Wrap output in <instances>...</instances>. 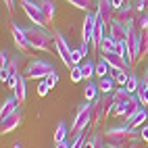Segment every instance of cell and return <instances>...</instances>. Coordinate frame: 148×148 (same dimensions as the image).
<instances>
[{"label":"cell","mask_w":148,"mask_h":148,"mask_svg":"<svg viewBox=\"0 0 148 148\" xmlns=\"http://www.w3.org/2000/svg\"><path fill=\"white\" fill-rule=\"evenodd\" d=\"M84 96H86V100H96L98 96H100V88H98V84H94V82H90L88 79V84H86V88H84Z\"/></svg>","instance_id":"23"},{"label":"cell","mask_w":148,"mask_h":148,"mask_svg":"<svg viewBox=\"0 0 148 148\" xmlns=\"http://www.w3.org/2000/svg\"><path fill=\"white\" fill-rule=\"evenodd\" d=\"M138 96H140V100H142V104H144V106H148V88H146L144 92H140Z\"/></svg>","instance_id":"42"},{"label":"cell","mask_w":148,"mask_h":148,"mask_svg":"<svg viewBox=\"0 0 148 148\" xmlns=\"http://www.w3.org/2000/svg\"><path fill=\"white\" fill-rule=\"evenodd\" d=\"M13 148H23V144H21V142H17V144H15Z\"/></svg>","instance_id":"48"},{"label":"cell","mask_w":148,"mask_h":148,"mask_svg":"<svg viewBox=\"0 0 148 148\" xmlns=\"http://www.w3.org/2000/svg\"><path fill=\"white\" fill-rule=\"evenodd\" d=\"M56 69L50 61H46V58H29L25 69H23V75L27 79H46L50 73H54Z\"/></svg>","instance_id":"3"},{"label":"cell","mask_w":148,"mask_h":148,"mask_svg":"<svg viewBox=\"0 0 148 148\" xmlns=\"http://www.w3.org/2000/svg\"><path fill=\"white\" fill-rule=\"evenodd\" d=\"M46 79H48V84H50V88H54V86L58 84V73H56V71H54V73H50V75L46 77Z\"/></svg>","instance_id":"38"},{"label":"cell","mask_w":148,"mask_h":148,"mask_svg":"<svg viewBox=\"0 0 148 148\" xmlns=\"http://www.w3.org/2000/svg\"><path fill=\"white\" fill-rule=\"evenodd\" d=\"M140 138H142L144 142H148V125H142L140 127Z\"/></svg>","instance_id":"41"},{"label":"cell","mask_w":148,"mask_h":148,"mask_svg":"<svg viewBox=\"0 0 148 148\" xmlns=\"http://www.w3.org/2000/svg\"><path fill=\"white\" fill-rule=\"evenodd\" d=\"M138 84H140V77H138L134 71L130 73V77H127V84H125V88L130 90L132 94H136V90H138Z\"/></svg>","instance_id":"30"},{"label":"cell","mask_w":148,"mask_h":148,"mask_svg":"<svg viewBox=\"0 0 148 148\" xmlns=\"http://www.w3.org/2000/svg\"><path fill=\"white\" fill-rule=\"evenodd\" d=\"M11 34H13L15 46H17L21 52L32 50V46H29V42H27V36H25V29H23L21 25H19L17 21H13V23H11Z\"/></svg>","instance_id":"11"},{"label":"cell","mask_w":148,"mask_h":148,"mask_svg":"<svg viewBox=\"0 0 148 148\" xmlns=\"http://www.w3.org/2000/svg\"><path fill=\"white\" fill-rule=\"evenodd\" d=\"M96 75L98 77H106V75H113V69H111V65H108L104 58L100 56V61L96 63Z\"/></svg>","instance_id":"24"},{"label":"cell","mask_w":148,"mask_h":148,"mask_svg":"<svg viewBox=\"0 0 148 148\" xmlns=\"http://www.w3.org/2000/svg\"><path fill=\"white\" fill-rule=\"evenodd\" d=\"M115 77L113 75H106V77H100L98 82V88H100V94H113L115 92Z\"/></svg>","instance_id":"22"},{"label":"cell","mask_w":148,"mask_h":148,"mask_svg":"<svg viewBox=\"0 0 148 148\" xmlns=\"http://www.w3.org/2000/svg\"><path fill=\"white\" fill-rule=\"evenodd\" d=\"M42 11L46 17V23L48 25L54 23V17H56V2L54 0H42Z\"/></svg>","instance_id":"20"},{"label":"cell","mask_w":148,"mask_h":148,"mask_svg":"<svg viewBox=\"0 0 148 148\" xmlns=\"http://www.w3.org/2000/svg\"><path fill=\"white\" fill-rule=\"evenodd\" d=\"M142 144H144V140L142 138H138V140H134V142H130L125 148H142Z\"/></svg>","instance_id":"39"},{"label":"cell","mask_w":148,"mask_h":148,"mask_svg":"<svg viewBox=\"0 0 148 148\" xmlns=\"http://www.w3.org/2000/svg\"><path fill=\"white\" fill-rule=\"evenodd\" d=\"M84 79V71H82V65H75L73 69H71V82H82Z\"/></svg>","instance_id":"33"},{"label":"cell","mask_w":148,"mask_h":148,"mask_svg":"<svg viewBox=\"0 0 148 148\" xmlns=\"http://www.w3.org/2000/svg\"><path fill=\"white\" fill-rule=\"evenodd\" d=\"M21 8H23V13L27 15V19L34 25L48 27L46 17H44V11H42V2H36V0H21Z\"/></svg>","instance_id":"5"},{"label":"cell","mask_w":148,"mask_h":148,"mask_svg":"<svg viewBox=\"0 0 148 148\" xmlns=\"http://www.w3.org/2000/svg\"><path fill=\"white\" fill-rule=\"evenodd\" d=\"M146 54H148V29H142V32H140V46H138V58H136V63H140Z\"/></svg>","instance_id":"21"},{"label":"cell","mask_w":148,"mask_h":148,"mask_svg":"<svg viewBox=\"0 0 148 148\" xmlns=\"http://www.w3.org/2000/svg\"><path fill=\"white\" fill-rule=\"evenodd\" d=\"M67 2L75 8H79V11H90L92 6V0H67Z\"/></svg>","instance_id":"31"},{"label":"cell","mask_w":148,"mask_h":148,"mask_svg":"<svg viewBox=\"0 0 148 148\" xmlns=\"http://www.w3.org/2000/svg\"><path fill=\"white\" fill-rule=\"evenodd\" d=\"M134 6H136L138 13H148V0H138Z\"/></svg>","instance_id":"37"},{"label":"cell","mask_w":148,"mask_h":148,"mask_svg":"<svg viewBox=\"0 0 148 148\" xmlns=\"http://www.w3.org/2000/svg\"><path fill=\"white\" fill-rule=\"evenodd\" d=\"M92 127V102L86 100L84 104H79L75 113V119L71 123V134H79V132H88Z\"/></svg>","instance_id":"4"},{"label":"cell","mask_w":148,"mask_h":148,"mask_svg":"<svg viewBox=\"0 0 148 148\" xmlns=\"http://www.w3.org/2000/svg\"><path fill=\"white\" fill-rule=\"evenodd\" d=\"M130 73H132V69H119V71H113V77H115L117 86H125V84H127V77H130Z\"/></svg>","instance_id":"27"},{"label":"cell","mask_w":148,"mask_h":148,"mask_svg":"<svg viewBox=\"0 0 148 148\" xmlns=\"http://www.w3.org/2000/svg\"><path fill=\"white\" fill-rule=\"evenodd\" d=\"M79 50L84 52V56L88 58V54H90V44H88V42H82V46H79Z\"/></svg>","instance_id":"43"},{"label":"cell","mask_w":148,"mask_h":148,"mask_svg":"<svg viewBox=\"0 0 148 148\" xmlns=\"http://www.w3.org/2000/svg\"><path fill=\"white\" fill-rule=\"evenodd\" d=\"M54 50H56V54L61 56V61H63V65L71 71V69L75 67L73 65V61H71V52H73V48L69 46V42H67V38L61 34V32H54Z\"/></svg>","instance_id":"7"},{"label":"cell","mask_w":148,"mask_h":148,"mask_svg":"<svg viewBox=\"0 0 148 148\" xmlns=\"http://www.w3.org/2000/svg\"><path fill=\"white\" fill-rule=\"evenodd\" d=\"M115 13H117V8H115V4H113V0H96V15L104 21L106 27L113 23Z\"/></svg>","instance_id":"10"},{"label":"cell","mask_w":148,"mask_h":148,"mask_svg":"<svg viewBox=\"0 0 148 148\" xmlns=\"http://www.w3.org/2000/svg\"><path fill=\"white\" fill-rule=\"evenodd\" d=\"M100 56L111 65L113 71H119V69H132V63L127 61V58H123L117 50H113V52H100Z\"/></svg>","instance_id":"12"},{"label":"cell","mask_w":148,"mask_h":148,"mask_svg":"<svg viewBox=\"0 0 148 148\" xmlns=\"http://www.w3.org/2000/svg\"><path fill=\"white\" fill-rule=\"evenodd\" d=\"M146 119H148V111H146L144 106H140V108H138V111H136L134 115H130V117H127V119H125V123L130 125V127H134V130H138L140 125H144V123H146Z\"/></svg>","instance_id":"17"},{"label":"cell","mask_w":148,"mask_h":148,"mask_svg":"<svg viewBox=\"0 0 148 148\" xmlns=\"http://www.w3.org/2000/svg\"><path fill=\"white\" fill-rule=\"evenodd\" d=\"M82 148H96V142H94V138H90V140H84V144H82Z\"/></svg>","instance_id":"40"},{"label":"cell","mask_w":148,"mask_h":148,"mask_svg":"<svg viewBox=\"0 0 148 148\" xmlns=\"http://www.w3.org/2000/svg\"><path fill=\"white\" fill-rule=\"evenodd\" d=\"M104 21L96 15V27H94V38H92V48H100V42L104 38Z\"/></svg>","instance_id":"19"},{"label":"cell","mask_w":148,"mask_h":148,"mask_svg":"<svg viewBox=\"0 0 148 148\" xmlns=\"http://www.w3.org/2000/svg\"><path fill=\"white\" fill-rule=\"evenodd\" d=\"M146 71H148V69H146Z\"/></svg>","instance_id":"51"},{"label":"cell","mask_w":148,"mask_h":148,"mask_svg":"<svg viewBox=\"0 0 148 148\" xmlns=\"http://www.w3.org/2000/svg\"><path fill=\"white\" fill-rule=\"evenodd\" d=\"M82 71H84V79H92L96 75V63L88 58L86 63H82Z\"/></svg>","instance_id":"26"},{"label":"cell","mask_w":148,"mask_h":148,"mask_svg":"<svg viewBox=\"0 0 148 148\" xmlns=\"http://www.w3.org/2000/svg\"><path fill=\"white\" fill-rule=\"evenodd\" d=\"M125 44H127V50H130V63L136 65V58H138V46H140V29L136 27V23L130 25V29H127Z\"/></svg>","instance_id":"9"},{"label":"cell","mask_w":148,"mask_h":148,"mask_svg":"<svg viewBox=\"0 0 148 148\" xmlns=\"http://www.w3.org/2000/svg\"><path fill=\"white\" fill-rule=\"evenodd\" d=\"M136 27L140 29H148V13H140V17L136 19Z\"/></svg>","instance_id":"32"},{"label":"cell","mask_w":148,"mask_h":148,"mask_svg":"<svg viewBox=\"0 0 148 148\" xmlns=\"http://www.w3.org/2000/svg\"><path fill=\"white\" fill-rule=\"evenodd\" d=\"M8 63H11V54H8V50L2 48V50H0V65H2V67H0V69H6Z\"/></svg>","instance_id":"35"},{"label":"cell","mask_w":148,"mask_h":148,"mask_svg":"<svg viewBox=\"0 0 148 148\" xmlns=\"http://www.w3.org/2000/svg\"><path fill=\"white\" fill-rule=\"evenodd\" d=\"M25 29V36H27V42L32 46V50L38 52H50L54 48V34H50L46 27L40 25H27Z\"/></svg>","instance_id":"1"},{"label":"cell","mask_w":148,"mask_h":148,"mask_svg":"<svg viewBox=\"0 0 148 148\" xmlns=\"http://www.w3.org/2000/svg\"><path fill=\"white\" fill-rule=\"evenodd\" d=\"M104 148H117V146H108V144H104Z\"/></svg>","instance_id":"49"},{"label":"cell","mask_w":148,"mask_h":148,"mask_svg":"<svg viewBox=\"0 0 148 148\" xmlns=\"http://www.w3.org/2000/svg\"><path fill=\"white\" fill-rule=\"evenodd\" d=\"M2 2L6 4V8H8V11H15V0H2Z\"/></svg>","instance_id":"45"},{"label":"cell","mask_w":148,"mask_h":148,"mask_svg":"<svg viewBox=\"0 0 148 148\" xmlns=\"http://www.w3.org/2000/svg\"><path fill=\"white\" fill-rule=\"evenodd\" d=\"M67 136H69L67 125H65V123H58L56 130H54V142H63V140H67Z\"/></svg>","instance_id":"29"},{"label":"cell","mask_w":148,"mask_h":148,"mask_svg":"<svg viewBox=\"0 0 148 148\" xmlns=\"http://www.w3.org/2000/svg\"><path fill=\"white\" fill-rule=\"evenodd\" d=\"M140 106H144L142 100H140V96H138V94H132L130 100H125V102H115V104H113V117L127 119V117L134 115Z\"/></svg>","instance_id":"6"},{"label":"cell","mask_w":148,"mask_h":148,"mask_svg":"<svg viewBox=\"0 0 148 148\" xmlns=\"http://www.w3.org/2000/svg\"><path fill=\"white\" fill-rule=\"evenodd\" d=\"M142 79H144V82H146V86H148V71H146V73L142 75Z\"/></svg>","instance_id":"47"},{"label":"cell","mask_w":148,"mask_h":148,"mask_svg":"<svg viewBox=\"0 0 148 148\" xmlns=\"http://www.w3.org/2000/svg\"><path fill=\"white\" fill-rule=\"evenodd\" d=\"M102 138H104V144H108V146L125 148L130 142H134V140L140 138V132L134 130V127H130L127 123H123V125H113V127H108V130L102 134Z\"/></svg>","instance_id":"2"},{"label":"cell","mask_w":148,"mask_h":148,"mask_svg":"<svg viewBox=\"0 0 148 148\" xmlns=\"http://www.w3.org/2000/svg\"><path fill=\"white\" fill-rule=\"evenodd\" d=\"M113 4H115V8H121L123 4H127L125 0H113Z\"/></svg>","instance_id":"46"},{"label":"cell","mask_w":148,"mask_h":148,"mask_svg":"<svg viewBox=\"0 0 148 148\" xmlns=\"http://www.w3.org/2000/svg\"><path fill=\"white\" fill-rule=\"evenodd\" d=\"M115 17L119 19L121 23H125V25H134V23H136V19L140 17V13L136 11V6H134V4L127 2V4H123L121 8H117Z\"/></svg>","instance_id":"13"},{"label":"cell","mask_w":148,"mask_h":148,"mask_svg":"<svg viewBox=\"0 0 148 148\" xmlns=\"http://www.w3.org/2000/svg\"><path fill=\"white\" fill-rule=\"evenodd\" d=\"M115 48H117V42L113 40L111 36H104V38H102V42H100V48H98V50H100V52H113Z\"/></svg>","instance_id":"28"},{"label":"cell","mask_w":148,"mask_h":148,"mask_svg":"<svg viewBox=\"0 0 148 148\" xmlns=\"http://www.w3.org/2000/svg\"><path fill=\"white\" fill-rule=\"evenodd\" d=\"M82 58H86V56H84V52L79 50V48L71 52V61H73V65H82Z\"/></svg>","instance_id":"36"},{"label":"cell","mask_w":148,"mask_h":148,"mask_svg":"<svg viewBox=\"0 0 148 148\" xmlns=\"http://www.w3.org/2000/svg\"><path fill=\"white\" fill-rule=\"evenodd\" d=\"M130 96H132V92L127 90L125 86H119V88L113 92V100H115V102H125V100H130Z\"/></svg>","instance_id":"25"},{"label":"cell","mask_w":148,"mask_h":148,"mask_svg":"<svg viewBox=\"0 0 148 148\" xmlns=\"http://www.w3.org/2000/svg\"><path fill=\"white\" fill-rule=\"evenodd\" d=\"M94 27H96V13L88 11L84 23H82V42L92 44V38H94Z\"/></svg>","instance_id":"14"},{"label":"cell","mask_w":148,"mask_h":148,"mask_svg":"<svg viewBox=\"0 0 148 148\" xmlns=\"http://www.w3.org/2000/svg\"><path fill=\"white\" fill-rule=\"evenodd\" d=\"M25 82H27V77H25L23 73H19V75H17V79H15V86H13V94L17 96V100L21 102V104H25V100H27Z\"/></svg>","instance_id":"16"},{"label":"cell","mask_w":148,"mask_h":148,"mask_svg":"<svg viewBox=\"0 0 148 148\" xmlns=\"http://www.w3.org/2000/svg\"><path fill=\"white\" fill-rule=\"evenodd\" d=\"M21 106V102L17 100V96L13 94V96H8L6 100L2 102V106H0V119H2V117H8V115H13L17 108Z\"/></svg>","instance_id":"18"},{"label":"cell","mask_w":148,"mask_h":148,"mask_svg":"<svg viewBox=\"0 0 148 148\" xmlns=\"http://www.w3.org/2000/svg\"><path fill=\"white\" fill-rule=\"evenodd\" d=\"M48 92H50V84H48V79H40V84H38V96H46Z\"/></svg>","instance_id":"34"},{"label":"cell","mask_w":148,"mask_h":148,"mask_svg":"<svg viewBox=\"0 0 148 148\" xmlns=\"http://www.w3.org/2000/svg\"><path fill=\"white\" fill-rule=\"evenodd\" d=\"M125 2H132V0H125Z\"/></svg>","instance_id":"50"},{"label":"cell","mask_w":148,"mask_h":148,"mask_svg":"<svg viewBox=\"0 0 148 148\" xmlns=\"http://www.w3.org/2000/svg\"><path fill=\"white\" fill-rule=\"evenodd\" d=\"M127 29H130V25H125L121 23L119 19H113V23L108 25V36L113 38L115 42H125V38H127Z\"/></svg>","instance_id":"15"},{"label":"cell","mask_w":148,"mask_h":148,"mask_svg":"<svg viewBox=\"0 0 148 148\" xmlns=\"http://www.w3.org/2000/svg\"><path fill=\"white\" fill-rule=\"evenodd\" d=\"M54 148H71V142H67V140H63V142H54Z\"/></svg>","instance_id":"44"},{"label":"cell","mask_w":148,"mask_h":148,"mask_svg":"<svg viewBox=\"0 0 148 148\" xmlns=\"http://www.w3.org/2000/svg\"><path fill=\"white\" fill-rule=\"evenodd\" d=\"M21 123H23V104L19 106L13 115L2 117V119H0V134H11V132H15Z\"/></svg>","instance_id":"8"}]
</instances>
